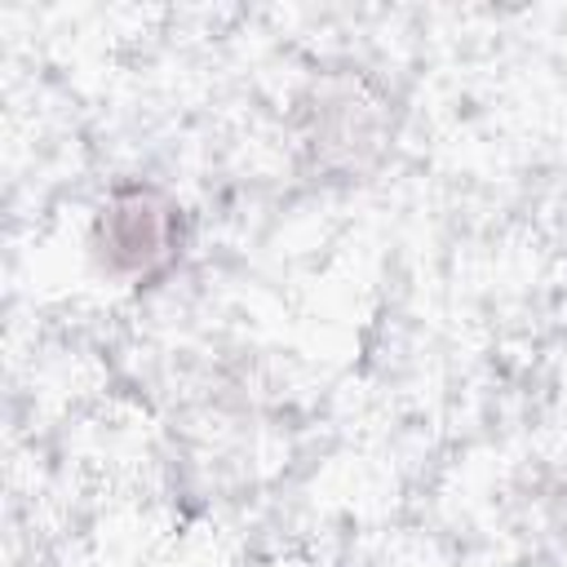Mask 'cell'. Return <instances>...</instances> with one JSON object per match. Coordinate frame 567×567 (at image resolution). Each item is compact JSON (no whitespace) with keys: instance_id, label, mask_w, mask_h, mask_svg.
Here are the masks:
<instances>
[{"instance_id":"cell-1","label":"cell","mask_w":567,"mask_h":567,"mask_svg":"<svg viewBox=\"0 0 567 567\" xmlns=\"http://www.w3.org/2000/svg\"><path fill=\"white\" fill-rule=\"evenodd\" d=\"M106 248L124 266H146L164 248V213L142 195L115 204L106 217Z\"/></svg>"}]
</instances>
